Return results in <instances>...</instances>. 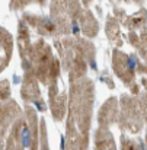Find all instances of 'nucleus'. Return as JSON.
Segmentation results:
<instances>
[{
  "label": "nucleus",
  "instance_id": "nucleus-4",
  "mask_svg": "<svg viewBox=\"0 0 147 150\" xmlns=\"http://www.w3.org/2000/svg\"><path fill=\"white\" fill-rule=\"evenodd\" d=\"M9 95H10L9 82H7V80H1V82H0V100L7 99Z\"/></svg>",
  "mask_w": 147,
  "mask_h": 150
},
{
  "label": "nucleus",
  "instance_id": "nucleus-1",
  "mask_svg": "<svg viewBox=\"0 0 147 150\" xmlns=\"http://www.w3.org/2000/svg\"><path fill=\"white\" fill-rule=\"evenodd\" d=\"M37 115L35 111L26 108L25 115H19L10 128L7 147L9 149H35L37 146Z\"/></svg>",
  "mask_w": 147,
  "mask_h": 150
},
{
  "label": "nucleus",
  "instance_id": "nucleus-2",
  "mask_svg": "<svg viewBox=\"0 0 147 150\" xmlns=\"http://www.w3.org/2000/svg\"><path fill=\"white\" fill-rule=\"evenodd\" d=\"M20 115V108L12 99L0 100V139L4 137L13 121Z\"/></svg>",
  "mask_w": 147,
  "mask_h": 150
},
{
  "label": "nucleus",
  "instance_id": "nucleus-3",
  "mask_svg": "<svg viewBox=\"0 0 147 150\" xmlns=\"http://www.w3.org/2000/svg\"><path fill=\"white\" fill-rule=\"evenodd\" d=\"M12 37L4 29L0 28V73L7 67L10 58H12Z\"/></svg>",
  "mask_w": 147,
  "mask_h": 150
}]
</instances>
